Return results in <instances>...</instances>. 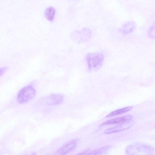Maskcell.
I'll return each instance as SVG.
<instances>
[{
  "mask_svg": "<svg viewBox=\"0 0 155 155\" xmlns=\"http://www.w3.org/2000/svg\"><path fill=\"white\" fill-rule=\"evenodd\" d=\"M86 58L90 71H97L102 66L104 60V56L102 53H88L87 54Z\"/></svg>",
  "mask_w": 155,
  "mask_h": 155,
  "instance_id": "obj_1",
  "label": "cell"
},
{
  "mask_svg": "<svg viewBox=\"0 0 155 155\" xmlns=\"http://www.w3.org/2000/svg\"><path fill=\"white\" fill-rule=\"evenodd\" d=\"M36 93V91L32 85H27L19 91L17 95V100L21 104L28 102L34 97Z\"/></svg>",
  "mask_w": 155,
  "mask_h": 155,
  "instance_id": "obj_2",
  "label": "cell"
},
{
  "mask_svg": "<svg viewBox=\"0 0 155 155\" xmlns=\"http://www.w3.org/2000/svg\"><path fill=\"white\" fill-rule=\"evenodd\" d=\"M63 95L58 94H52L45 97L43 102L48 105H57L61 103L63 101Z\"/></svg>",
  "mask_w": 155,
  "mask_h": 155,
  "instance_id": "obj_3",
  "label": "cell"
},
{
  "mask_svg": "<svg viewBox=\"0 0 155 155\" xmlns=\"http://www.w3.org/2000/svg\"><path fill=\"white\" fill-rule=\"evenodd\" d=\"M133 118L131 115L124 116L121 117L111 119L107 120L103 123L101 126H104L110 124H122L128 122L131 120Z\"/></svg>",
  "mask_w": 155,
  "mask_h": 155,
  "instance_id": "obj_4",
  "label": "cell"
},
{
  "mask_svg": "<svg viewBox=\"0 0 155 155\" xmlns=\"http://www.w3.org/2000/svg\"><path fill=\"white\" fill-rule=\"evenodd\" d=\"M76 145L77 143L75 141H72L64 145L56 152L54 154H65L74 150L76 147Z\"/></svg>",
  "mask_w": 155,
  "mask_h": 155,
  "instance_id": "obj_5",
  "label": "cell"
},
{
  "mask_svg": "<svg viewBox=\"0 0 155 155\" xmlns=\"http://www.w3.org/2000/svg\"><path fill=\"white\" fill-rule=\"evenodd\" d=\"M55 14V10L54 8L52 6H50L45 10L44 15L47 20L51 22L54 19Z\"/></svg>",
  "mask_w": 155,
  "mask_h": 155,
  "instance_id": "obj_6",
  "label": "cell"
},
{
  "mask_svg": "<svg viewBox=\"0 0 155 155\" xmlns=\"http://www.w3.org/2000/svg\"><path fill=\"white\" fill-rule=\"evenodd\" d=\"M135 27L136 25L134 22H129L123 26L121 29V31L124 34H127L132 31Z\"/></svg>",
  "mask_w": 155,
  "mask_h": 155,
  "instance_id": "obj_7",
  "label": "cell"
},
{
  "mask_svg": "<svg viewBox=\"0 0 155 155\" xmlns=\"http://www.w3.org/2000/svg\"><path fill=\"white\" fill-rule=\"evenodd\" d=\"M132 106H129L117 110L110 112V113L107 115L106 116V117H110L123 114L130 110L132 109Z\"/></svg>",
  "mask_w": 155,
  "mask_h": 155,
  "instance_id": "obj_8",
  "label": "cell"
},
{
  "mask_svg": "<svg viewBox=\"0 0 155 155\" xmlns=\"http://www.w3.org/2000/svg\"><path fill=\"white\" fill-rule=\"evenodd\" d=\"M109 146H107L103 147H101L95 150H94L92 152L89 153L88 154H99L103 152H104L106 150H107Z\"/></svg>",
  "mask_w": 155,
  "mask_h": 155,
  "instance_id": "obj_9",
  "label": "cell"
},
{
  "mask_svg": "<svg viewBox=\"0 0 155 155\" xmlns=\"http://www.w3.org/2000/svg\"><path fill=\"white\" fill-rule=\"evenodd\" d=\"M118 127H119V126H116L113 128H108V129H106V130H105V131H104V133L105 134H109V133H114L115 132H118V131H122L124 130L127 129L129 127H128L127 128H124V129H116Z\"/></svg>",
  "mask_w": 155,
  "mask_h": 155,
  "instance_id": "obj_10",
  "label": "cell"
},
{
  "mask_svg": "<svg viewBox=\"0 0 155 155\" xmlns=\"http://www.w3.org/2000/svg\"><path fill=\"white\" fill-rule=\"evenodd\" d=\"M8 67H3L0 68V76L3 75L8 69Z\"/></svg>",
  "mask_w": 155,
  "mask_h": 155,
  "instance_id": "obj_11",
  "label": "cell"
},
{
  "mask_svg": "<svg viewBox=\"0 0 155 155\" xmlns=\"http://www.w3.org/2000/svg\"><path fill=\"white\" fill-rule=\"evenodd\" d=\"M149 36L150 37H154V27H152L150 29L149 32Z\"/></svg>",
  "mask_w": 155,
  "mask_h": 155,
  "instance_id": "obj_12",
  "label": "cell"
}]
</instances>
